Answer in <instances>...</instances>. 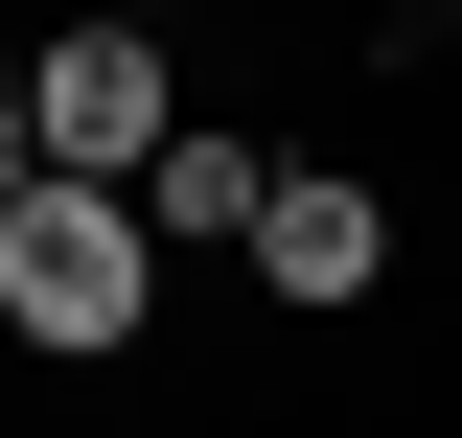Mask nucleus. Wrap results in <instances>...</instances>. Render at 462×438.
I'll list each match as a JSON object with an SVG mask.
<instances>
[{"label":"nucleus","instance_id":"f257e3e1","mask_svg":"<svg viewBox=\"0 0 462 438\" xmlns=\"http://www.w3.org/2000/svg\"><path fill=\"white\" fill-rule=\"evenodd\" d=\"M0 115H23V185H116V208H139V162L185 139V69L139 47V23H69V47L0 69Z\"/></svg>","mask_w":462,"mask_h":438},{"label":"nucleus","instance_id":"f03ea898","mask_svg":"<svg viewBox=\"0 0 462 438\" xmlns=\"http://www.w3.org/2000/svg\"><path fill=\"white\" fill-rule=\"evenodd\" d=\"M139 208H116V185H23V208H0V324L23 346H69V370H93V346H139Z\"/></svg>","mask_w":462,"mask_h":438},{"label":"nucleus","instance_id":"7ed1b4c3","mask_svg":"<svg viewBox=\"0 0 462 438\" xmlns=\"http://www.w3.org/2000/svg\"><path fill=\"white\" fill-rule=\"evenodd\" d=\"M254 277L324 324V300H370V277H393V208H370L346 162H278V208H254Z\"/></svg>","mask_w":462,"mask_h":438},{"label":"nucleus","instance_id":"20e7f679","mask_svg":"<svg viewBox=\"0 0 462 438\" xmlns=\"http://www.w3.org/2000/svg\"><path fill=\"white\" fill-rule=\"evenodd\" d=\"M254 208H278V162H254L231 115H185L162 162H139V231H231V254H254Z\"/></svg>","mask_w":462,"mask_h":438},{"label":"nucleus","instance_id":"39448f33","mask_svg":"<svg viewBox=\"0 0 462 438\" xmlns=\"http://www.w3.org/2000/svg\"><path fill=\"white\" fill-rule=\"evenodd\" d=\"M0 208H23V115H0Z\"/></svg>","mask_w":462,"mask_h":438}]
</instances>
